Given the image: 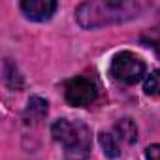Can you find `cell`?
I'll return each mask as SVG.
<instances>
[{"instance_id":"obj_1","label":"cell","mask_w":160,"mask_h":160,"mask_svg":"<svg viewBox=\"0 0 160 160\" xmlns=\"http://www.w3.org/2000/svg\"><path fill=\"white\" fill-rule=\"evenodd\" d=\"M139 4L134 2H113V0H100V2H83L75 10L77 23L83 28H98L111 23H121L132 19L139 12Z\"/></svg>"},{"instance_id":"obj_2","label":"cell","mask_w":160,"mask_h":160,"mask_svg":"<svg viewBox=\"0 0 160 160\" xmlns=\"http://www.w3.org/2000/svg\"><path fill=\"white\" fill-rule=\"evenodd\" d=\"M55 141L64 145V160H87L91 154L92 134L81 121L58 119L51 126Z\"/></svg>"},{"instance_id":"obj_3","label":"cell","mask_w":160,"mask_h":160,"mask_svg":"<svg viewBox=\"0 0 160 160\" xmlns=\"http://www.w3.org/2000/svg\"><path fill=\"white\" fill-rule=\"evenodd\" d=\"M109 75L122 85H136L145 75V62L132 51H121L111 58Z\"/></svg>"},{"instance_id":"obj_4","label":"cell","mask_w":160,"mask_h":160,"mask_svg":"<svg viewBox=\"0 0 160 160\" xmlns=\"http://www.w3.org/2000/svg\"><path fill=\"white\" fill-rule=\"evenodd\" d=\"M98 83L89 75H77L72 77L64 85L66 102L73 108H89L98 98Z\"/></svg>"},{"instance_id":"obj_5","label":"cell","mask_w":160,"mask_h":160,"mask_svg":"<svg viewBox=\"0 0 160 160\" xmlns=\"http://www.w3.org/2000/svg\"><path fill=\"white\" fill-rule=\"evenodd\" d=\"M21 10L27 15V19L42 23L51 19V15L57 10V2H53V0H23Z\"/></svg>"},{"instance_id":"obj_6","label":"cell","mask_w":160,"mask_h":160,"mask_svg":"<svg viewBox=\"0 0 160 160\" xmlns=\"http://www.w3.org/2000/svg\"><path fill=\"white\" fill-rule=\"evenodd\" d=\"M45 115H47V102L42 100L40 96H32L28 100V106H27V111H25L27 121L28 122H38Z\"/></svg>"},{"instance_id":"obj_7","label":"cell","mask_w":160,"mask_h":160,"mask_svg":"<svg viewBox=\"0 0 160 160\" xmlns=\"http://www.w3.org/2000/svg\"><path fill=\"white\" fill-rule=\"evenodd\" d=\"M115 136L126 143H134L138 139V128L132 119H121L115 126Z\"/></svg>"},{"instance_id":"obj_8","label":"cell","mask_w":160,"mask_h":160,"mask_svg":"<svg viewBox=\"0 0 160 160\" xmlns=\"http://www.w3.org/2000/svg\"><path fill=\"white\" fill-rule=\"evenodd\" d=\"M100 145L104 149V152L109 156V158H117L121 154V143H119V138L111 132H102L100 134Z\"/></svg>"},{"instance_id":"obj_9","label":"cell","mask_w":160,"mask_h":160,"mask_svg":"<svg viewBox=\"0 0 160 160\" xmlns=\"http://www.w3.org/2000/svg\"><path fill=\"white\" fill-rule=\"evenodd\" d=\"M143 91L149 96H160V70H154L145 77Z\"/></svg>"},{"instance_id":"obj_10","label":"cell","mask_w":160,"mask_h":160,"mask_svg":"<svg viewBox=\"0 0 160 160\" xmlns=\"http://www.w3.org/2000/svg\"><path fill=\"white\" fill-rule=\"evenodd\" d=\"M145 158L147 160H160V145L154 143V145H149L145 149Z\"/></svg>"},{"instance_id":"obj_11","label":"cell","mask_w":160,"mask_h":160,"mask_svg":"<svg viewBox=\"0 0 160 160\" xmlns=\"http://www.w3.org/2000/svg\"><path fill=\"white\" fill-rule=\"evenodd\" d=\"M154 49H156V53L160 55V40H158V42H154Z\"/></svg>"}]
</instances>
